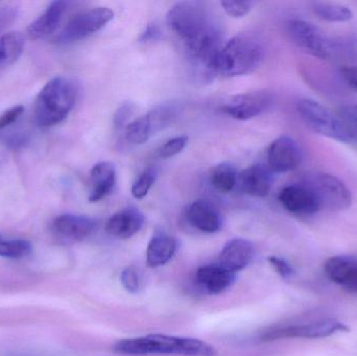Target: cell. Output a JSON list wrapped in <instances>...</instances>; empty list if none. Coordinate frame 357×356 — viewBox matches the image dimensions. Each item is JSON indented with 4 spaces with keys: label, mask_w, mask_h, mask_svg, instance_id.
I'll list each match as a JSON object with an SVG mask.
<instances>
[{
    "label": "cell",
    "mask_w": 357,
    "mask_h": 356,
    "mask_svg": "<svg viewBox=\"0 0 357 356\" xmlns=\"http://www.w3.org/2000/svg\"><path fill=\"white\" fill-rule=\"evenodd\" d=\"M177 251L175 238L167 234H157L152 238L146 249V263L150 268H159L169 263Z\"/></svg>",
    "instance_id": "7402d4cb"
},
{
    "label": "cell",
    "mask_w": 357,
    "mask_h": 356,
    "mask_svg": "<svg viewBox=\"0 0 357 356\" xmlns=\"http://www.w3.org/2000/svg\"><path fill=\"white\" fill-rule=\"evenodd\" d=\"M349 328L339 320L324 319L307 323L294 324L268 330L261 336L264 342L285 340V339L328 338L340 332H348Z\"/></svg>",
    "instance_id": "ba28073f"
},
{
    "label": "cell",
    "mask_w": 357,
    "mask_h": 356,
    "mask_svg": "<svg viewBox=\"0 0 357 356\" xmlns=\"http://www.w3.org/2000/svg\"><path fill=\"white\" fill-rule=\"evenodd\" d=\"M325 275L347 292L357 294V258L348 255L331 257L324 265Z\"/></svg>",
    "instance_id": "4fadbf2b"
},
{
    "label": "cell",
    "mask_w": 357,
    "mask_h": 356,
    "mask_svg": "<svg viewBox=\"0 0 357 356\" xmlns=\"http://www.w3.org/2000/svg\"><path fill=\"white\" fill-rule=\"evenodd\" d=\"M222 6L225 13L233 18H241L247 16L253 8V1H237V0H225L222 1Z\"/></svg>",
    "instance_id": "4dcf8cb0"
},
{
    "label": "cell",
    "mask_w": 357,
    "mask_h": 356,
    "mask_svg": "<svg viewBox=\"0 0 357 356\" xmlns=\"http://www.w3.org/2000/svg\"><path fill=\"white\" fill-rule=\"evenodd\" d=\"M187 219L192 227L205 233H215L222 228V217L218 209L205 200L193 202L187 209Z\"/></svg>",
    "instance_id": "d6986e66"
},
{
    "label": "cell",
    "mask_w": 357,
    "mask_h": 356,
    "mask_svg": "<svg viewBox=\"0 0 357 356\" xmlns=\"http://www.w3.org/2000/svg\"><path fill=\"white\" fill-rule=\"evenodd\" d=\"M68 6L69 2L60 0L50 2L45 12L27 26L26 33L29 39H44L52 35L60 25Z\"/></svg>",
    "instance_id": "2e32d148"
},
{
    "label": "cell",
    "mask_w": 357,
    "mask_h": 356,
    "mask_svg": "<svg viewBox=\"0 0 357 356\" xmlns=\"http://www.w3.org/2000/svg\"><path fill=\"white\" fill-rule=\"evenodd\" d=\"M121 281L127 292L136 294L140 288V279L137 270L128 267L121 272Z\"/></svg>",
    "instance_id": "1f68e13d"
},
{
    "label": "cell",
    "mask_w": 357,
    "mask_h": 356,
    "mask_svg": "<svg viewBox=\"0 0 357 356\" xmlns=\"http://www.w3.org/2000/svg\"><path fill=\"white\" fill-rule=\"evenodd\" d=\"M236 274L222 267L220 263L204 265L197 271V284L210 295H218L234 284Z\"/></svg>",
    "instance_id": "9a60e30c"
},
{
    "label": "cell",
    "mask_w": 357,
    "mask_h": 356,
    "mask_svg": "<svg viewBox=\"0 0 357 356\" xmlns=\"http://www.w3.org/2000/svg\"><path fill=\"white\" fill-rule=\"evenodd\" d=\"M180 111L177 102H165L144 115L152 136L169 127L178 118Z\"/></svg>",
    "instance_id": "603a6c76"
},
{
    "label": "cell",
    "mask_w": 357,
    "mask_h": 356,
    "mask_svg": "<svg viewBox=\"0 0 357 356\" xmlns=\"http://www.w3.org/2000/svg\"><path fill=\"white\" fill-rule=\"evenodd\" d=\"M340 114L345 117L348 121L356 125L357 127V105H351V106L345 107L342 109Z\"/></svg>",
    "instance_id": "f35d334b"
},
{
    "label": "cell",
    "mask_w": 357,
    "mask_h": 356,
    "mask_svg": "<svg viewBox=\"0 0 357 356\" xmlns=\"http://www.w3.org/2000/svg\"><path fill=\"white\" fill-rule=\"evenodd\" d=\"M253 257L254 247L249 240L233 238L225 245L218 263L236 274L247 268Z\"/></svg>",
    "instance_id": "e0dca14e"
},
{
    "label": "cell",
    "mask_w": 357,
    "mask_h": 356,
    "mask_svg": "<svg viewBox=\"0 0 357 356\" xmlns=\"http://www.w3.org/2000/svg\"><path fill=\"white\" fill-rule=\"evenodd\" d=\"M116 183V171L111 162H100L92 167L90 171L89 196L90 203H96L111 194Z\"/></svg>",
    "instance_id": "44dd1931"
},
{
    "label": "cell",
    "mask_w": 357,
    "mask_h": 356,
    "mask_svg": "<svg viewBox=\"0 0 357 356\" xmlns=\"http://www.w3.org/2000/svg\"><path fill=\"white\" fill-rule=\"evenodd\" d=\"M264 58L261 42L254 36L241 33L222 46L213 71L225 77L249 75L260 66Z\"/></svg>",
    "instance_id": "277c9868"
},
{
    "label": "cell",
    "mask_w": 357,
    "mask_h": 356,
    "mask_svg": "<svg viewBox=\"0 0 357 356\" xmlns=\"http://www.w3.org/2000/svg\"><path fill=\"white\" fill-rule=\"evenodd\" d=\"M278 199L284 209L294 215H312L321 210L318 201L303 184L287 186Z\"/></svg>",
    "instance_id": "5bb4252c"
},
{
    "label": "cell",
    "mask_w": 357,
    "mask_h": 356,
    "mask_svg": "<svg viewBox=\"0 0 357 356\" xmlns=\"http://www.w3.org/2000/svg\"><path fill=\"white\" fill-rule=\"evenodd\" d=\"M23 112H24V107L23 106H15L6 110V112L0 116V130L6 129L8 125L16 123V121L20 118Z\"/></svg>",
    "instance_id": "e575fe53"
},
{
    "label": "cell",
    "mask_w": 357,
    "mask_h": 356,
    "mask_svg": "<svg viewBox=\"0 0 357 356\" xmlns=\"http://www.w3.org/2000/svg\"><path fill=\"white\" fill-rule=\"evenodd\" d=\"M24 36L20 31H10L0 37V65L6 66L16 62L24 49Z\"/></svg>",
    "instance_id": "cb8c5ba5"
},
{
    "label": "cell",
    "mask_w": 357,
    "mask_h": 356,
    "mask_svg": "<svg viewBox=\"0 0 357 356\" xmlns=\"http://www.w3.org/2000/svg\"><path fill=\"white\" fill-rule=\"evenodd\" d=\"M297 112L314 133L345 144L357 142V127L339 113L310 98L298 100Z\"/></svg>",
    "instance_id": "5b68a950"
},
{
    "label": "cell",
    "mask_w": 357,
    "mask_h": 356,
    "mask_svg": "<svg viewBox=\"0 0 357 356\" xmlns=\"http://www.w3.org/2000/svg\"><path fill=\"white\" fill-rule=\"evenodd\" d=\"M287 35L298 47L316 58L326 60L335 52L328 37L310 21L291 19L287 23Z\"/></svg>",
    "instance_id": "52a82bcc"
},
{
    "label": "cell",
    "mask_w": 357,
    "mask_h": 356,
    "mask_svg": "<svg viewBox=\"0 0 357 356\" xmlns=\"http://www.w3.org/2000/svg\"><path fill=\"white\" fill-rule=\"evenodd\" d=\"M299 144L291 136L275 139L268 150V167L272 173H289L299 167L302 161Z\"/></svg>",
    "instance_id": "8fae6325"
},
{
    "label": "cell",
    "mask_w": 357,
    "mask_h": 356,
    "mask_svg": "<svg viewBox=\"0 0 357 356\" xmlns=\"http://www.w3.org/2000/svg\"><path fill=\"white\" fill-rule=\"evenodd\" d=\"M79 88L68 77H56L40 90L33 106V115L41 127H54L62 123L77 102Z\"/></svg>",
    "instance_id": "3957f363"
},
{
    "label": "cell",
    "mask_w": 357,
    "mask_h": 356,
    "mask_svg": "<svg viewBox=\"0 0 357 356\" xmlns=\"http://www.w3.org/2000/svg\"><path fill=\"white\" fill-rule=\"evenodd\" d=\"M305 185L318 201L321 210L343 211L351 207V192L343 181L335 176L316 173L304 180Z\"/></svg>",
    "instance_id": "8992f818"
},
{
    "label": "cell",
    "mask_w": 357,
    "mask_h": 356,
    "mask_svg": "<svg viewBox=\"0 0 357 356\" xmlns=\"http://www.w3.org/2000/svg\"><path fill=\"white\" fill-rule=\"evenodd\" d=\"M18 13V8L13 4H6L0 8V35L16 21Z\"/></svg>",
    "instance_id": "d6a6232c"
},
{
    "label": "cell",
    "mask_w": 357,
    "mask_h": 356,
    "mask_svg": "<svg viewBox=\"0 0 357 356\" xmlns=\"http://www.w3.org/2000/svg\"><path fill=\"white\" fill-rule=\"evenodd\" d=\"M312 10L317 16L329 22H347L354 18V12L349 6L333 2H314Z\"/></svg>",
    "instance_id": "484cf974"
},
{
    "label": "cell",
    "mask_w": 357,
    "mask_h": 356,
    "mask_svg": "<svg viewBox=\"0 0 357 356\" xmlns=\"http://www.w3.org/2000/svg\"><path fill=\"white\" fill-rule=\"evenodd\" d=\"M239 182L245 194L255 198H264L272 189V171L262 164L252 165L241 173Z\"/></svg>",
    "instance_id": "ffe728a7"
},
{
    "label": "cell",
    "mask_w": 357,
    "mask_h": 356,
    "mask_svg": "<svg viewBox=\"0 0 357 356\" xmlns=\"http://www.w3.org/2000/svg\"><path fill=\"white\" fill-rule=\"evenodd\" d=\"M274 102L273 93L266 90L248 92L229 98L222 111L237 121H248L268 111Z\"/></svg>",
    "instance_id": "30bf717a"
},
{
    "label": "cell",
    "mask_w": 357,
    "mask_h": 356,
    "mask_svg": "<svg viewBox=\"0 0 357 356\" xmlns=\"http://www.w3.org/2000/svg\"><path fill=\"white\" fill-rule=\"evenodd\" d=\"M344 81L357 91V66H346L341 69Z\"/></svg>",
    "instance_id": "8d00e7d4"
},
{
    "label": "cell",
    "mask_w": 357,
    "mask_h": 356,
    "mask_svg": "<svg viewBox=\"0 0 357 356\" xmlns=\"http://www.w3.org/2000/svg\"><path fill=\"white\" fill-rule=\"evenodd\" d=\"M152 137L146 116L139 117L126 127V139L132 144H144Z\"/></svg>",
    "instance_id": "83f0119b"
},
{
    "label": "cell",
    "mask_w": 357,
    "mask_h": 356,
    "mask_svg": "<svg viewBox=\"0 0 357 356\" xmlns=\"http://www.w3.org/2000/svg\"><path fill=\"white\" fill-rule=\"evenodd\" d=\"M114 350L128 355L216 356L215 348L204 341L193 338L148 334L139 338L119 341Z\"/></svg>",
    "instance_id": "7a4b0ae2"
},
{
    "label": "cell",
    "mask_w": 357,
    "mask_h": 356,
    "mask_svg": "<svg viewBox=\"0 0 357 356\" xmlns=\"http://www.w3.org/2000/svg\"><path fill=\"white\" fill-rule=\"evenodd\" d=\"M209 181L212 187L218 192L227 194L232 192L238 182L236 167L228 162L216 165L210 173Z\"/></svg>",
    "instance_id": "d4e9b609"
},
{
    "label": "cell",
    "mask_w": 357,
    "mask_h": 356,
    "mask_svg": "<svg viewBox=\"0 0 357 356\" xmlns=\"http://www.w3.org/2000/svg\"><path fill=\"white\" fill-rule=\"evenodd\" d=\"M159 171L156 167H150L144 171L132 186V194L135 199H142L149 194L158 178Z\"/></svg>",
    "instance_id": "f1b7e54d"
},
{
    "label": "cell",
    "mask_w": 357,
    "mask_h": 356,
    "mask_svg": "<svg viewBox=\"0 0 357 356\" xmlns=\"http://www.w3.org/2000/svg\"><path fill=\"white\" fill-rule=\"evenodd\" d=\"M96 222L84 215H61L52 223V231L59 240L77 242L86 240L93 233Z\"/></svg>",
    "instance_id": "7c38bea8"
},
{
    "label": "cell",
    "mask_w": 357,
    "mask_h": 356,
    "mask_svg": "<svg viewBox=\"0 0 357 356\" xmlns=\"http://www.w3.org/2000/svg\"><path fill=\"white\" fill-rule=\"evenodd\" d=\"M144 224V215L136 208H125L113 215L106 224V230L114 238L128 240L137 234Z\"/></svg>",
    "instance_id": "ac0fdd59"
},
{
    "label": "cell",
    "mask_w": 357,
    "mask_h": 356,
    "mask_svg": "<svg viewBox=\"0 0 357 356\" xmlns=\"http://www.w3.org/2000/svg\"><path fill=\"white\" fill-rule=\"evenodd\" d=\"M167 23L190 58L214 72V62L224 44L220 27L207 6L199 1L178 2L167 12Z\"/></svg>",
    "instance_id": "6da1fadb"
},
{
    "label": "cell",
    "mask_w": 357,
    "mask_h": 356,
    "mask_svg": "<svg viewBox=\"0 0 357 356\" xmlns=\"http://www.w3.org/2000/svg\"><path fill=\"white\" fill-rule=\"evenodd\" d=\"M114 18V12L109 8L98 6L85 10L73 17L62 29L56 41L61 44L79 41L96 31H100Z\"/></svg>",
    "instance_id": "9c48e42d"
},
{
    "label": "cell",
    "mask_w": 357,
    "mask_h": 356,
    "mask_svg": "<svg viewBox=\"0 0 357 356\" xmlns=\"http://www.w3.org/2000/svg\"><path fill=\"white\" fill-rule=\"evenodd\" d=\"M187 142H188V137L186 136L172 138L159 148L158 156L162 159L173 158L184 150Z\"/></svg>",
    "instance_id": "f546056e"
},
{
    "label": "cell",
    "mask_w": 357,
    "mask_h": 356,
    "mask_svg": "<svg viewBox=\"0 0 357 356\" xmlns=\"http://www.w3.org/2000/svg\"><path fill=\"white\" fill-rule=\"evenodd\" d=\"M134 112V107L131 102H125V104L121 105L119 109H117L116 113L114 115V123L115 127L119 129V127H125V125H127L129 119L131 118L132 115H133ZM127 127V125H126Z\"/></svg>",
    "instance_id": "836d02e7"
},
{
    "label": "cell",
    "mask_w": 357,
    "mask_h": 356,
    "mask_svg": "<svg viewBox=\"0 0 357 356\" xmlns=\"http://www.w3.org/2000/svg\"><path fill=\"white\" fill-rule=\"evenodd\" d=\"M31 245L25 240L6 238L0 234V257L19 259L31 254Z\"/></svg>",
    "instance_id": "4316f807"
},
{
    "label": "cell",
    "mask_w": 357,
    "mask_h": 356,
    "mask_svg": "<svg viewBox=\"0 0 357 356\" xmlns=\"http://www.w3.org/2000/svg\"><path fill=\"white\" fill-rule=\"evenodd\" d=\"M268 261H270L271 265L274 267V269L276 270L277 273H278L281 277L289 278L294 275L293 268H291V265H289L287 261H285L284 259L272 256L268 258Z\"/></svg>",
    "instance_id": "d590c367"
},
{
    "label": "cell",
    "mask_w": 357,
    "mask_h": 356,
    "mask_svg": "<svg viewBox=\"0 0 357 356\" xmlns=\"http://www.w3.org/2000/svg\"><path fill=\"white\" fill-rule=\"evenodd\" d=\"M25 142H26V138H25V136L21 135V134H14V135L10 136V137L6 140V144L13 148H20Z\"/></svg>",
    "instance_id": "ab89813d"
},
{
    "label": "cell",
    "mask_w": 357,
    "mask_h": 356,
    "mask_svg": "<svg viewBox=\"0 0 357 356\" xmlns=\"http://www.w3.org/2000/svg\"><path fill=\"white\" fill-rule=\"evenodd\" d=\"M160 29L157 25L150 24L146 27V31L142 33V42H153L156 41L160 37Z\"/></svg>",
    "instance_id": "74e56055"
}]
</instances>
